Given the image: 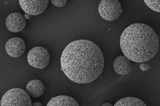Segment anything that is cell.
Returning <instances> with one entry per match:
<instances>
[{
	"label": "cell",
	"instance_id": "obj_1",
	"mask_svg": "<svg viewBox=\"0 0 160 106\" xmlns=\"http://www.w3.org/2000/svg\"><path fill=\"white\" fill-rule=\"evenodd\" d=\"M62 70L71 81L86 84L94 81L102 74L104 58L96 44L84 39L73 41L67 45L61 58Z\"/></svg>",
	"mask_w": 160,
	"mask_h": 106
},
{
	"label": "cell",
	"instance_id": "obj_2",
	"mask_svg": "<svg viewBox=\"0 0 160 106\" xmlns=\"http://www.w3.org/2000/svg\"><path fill=\"white\" fill-rule=\"evenodd\" d=\"M120 44L124 55L137 63L151 60L159 50L158 38L155 31L150 26L141 23L126 28L121 36Z\"/></svg>",
	"mask_w": 160,
	"mask_h": 106
},
{
	"label": "cell",
	"instance_id": "obj_3",
	"mask_svg": "<svg viewBox=\"0 0 160 106\" xmlns=\"http://www.w3.org/2000/svg\"><path fill=\"white\" fill-rule=\"evenodd\" d=\"M1 106H31L32 100L26 91L18 88L10 89L2 96Z\"/></svg>",
	"mask_w": 160,
	"mask_h": 106
},
{
	"label": "cell",
	"instance_id": "obj_4",
	"mask_svg": "<svg viewBox=\"0 0 160 106\" xmlns=\"http://www.w3.org/2000/svg\"><path fill=\"white\" fill-rule=\"evenodd\" d=\"M98 11L103 19L113 21L120 17L122 7L118 0H102L99 4Z\"/></svg>",
	"mask_w": 160,
	"mask_h": 106
},
{
	"label": "cell",
	"instance_id": "obj_5",
	"mask_svg": "<svg viewBox=\"0 0 160 106\" xmlns=\"http://www.w3.org/2000/svg\"><path fill=\"white\" fill-rule=\"evenodd\" d=\"M50 60V56L47 49L40 46L31 49L28 54V63L31 66L38 69L45 68Z\"/></svg>",
	"mask_w": 160,
	"mask_h": 106
},
{
	"label": "cell",
	"instance_id": "obj_6",
	"mask_svg": "<svg viewBox=\"0 0 160 106\" xmlns=\"http://www.w3.org/2000/svg\"><path fill=\"white\" fill-rule=\"evenodd\" d=\"M49 2L48 0L45 1H27L20 0L19 4L21 7L26 14L37 16L42 14L47 8Z\"/></svg>",
	"mask_w": 160,
	"mask_h": 106
},
{
	"label": "cell",
	"instance_id": "obj_7",
	"mask_svg": "<svg viewBox=\"0 0 160 106\" xmlns=\"http://www.w3.org/2000/svg\"><path fill=\"white\" fill-rule=\"evenodd\" d=\"M5 49L10 56L17 58L24 54L26 50V46L23 38L15 37L7 41L5 45Z\"/></svg>",
	"mask_w": 160,
	"mask_h": 106
},
{
	"label": "cell",
	"instance_id": "obj_8",
	"mask_svg": "<svg viewBox=\"0 0 160 106\" xmlns=\"http://www.w3.org/2000/svg\"><path fill=\"white\" fill-rule=\"evenodd\" d=\"M27 25L26 20L19 12H14L9 14L7 18L6 25L10 32L16 33L22 31Z\"/></svg>",
	"mask_w": 160,
	"mask_h": 106
},
{
	"label": "cell",
	"instance_id": "obj_9",
	"mask_svg": "<svg viewBox=\"0 0 160 106\" xmlns=\"http://www.w3.org/2000/svg\"><path fill=\"white\" fill-rule=\"evenodd\" d=\"M113 68L117 74L125 76L130 73L133 69V63L125 56L121 55L113 62Z\"/></svg>",
	"mask_w": 160,
	"mask_h": 106
},
{
	"label": "cell",
	"instance_id": "obj_10",
	"mask_svg": "<svg viewBox=\"0 0 160 106\" xmlns=\"http://www.w3.org/2000/svg\"><path fill=\"white\" fill-rule=\"evenodd\" d=\"M45 90L43 83L39 80H32L28 83L26 87V90L30 97L37 98L42 95Z\"/></svg>",
	"mask_w": 160,
	"mask_h": 106
},
{
	"label": "cell",
	"instance_id": "obj_11",
	"mask_svg": "<svg viewBox=\"0 0 160 106\" xmlns=\"http://www.w3.org/2000/svg\"><path fill=\"white\" fill-rule=\"evenodd\" d=\"M48 106H78L77 101L73 98L66 95H60L52 98L48 103Z\"/></svg>",
	"mask_w": 160,
	"mask_h": 106
},
{
	"label": "cell",
	"instance_id": "obj_12",
	"mask_svg": "<svg viewBox=\"0 0 160 106\" xmlns=\"http://www.w3.org/2000/svg\"><path fill=\"white\" fill-rule=\"evenodd\" d=\"M114 106H146L143 102L138 98L127 97L122 98L115 103Z\"/></svg>",
	"mask_w": 160,
	"mask_h": 106
},
{
	"label": "cell",
	"instance_id": "obj_13",
	"mask_svg": "<svg viewBox=\"0 0 160 106\" xmlns=\"http://www.w3.org/2000/svg\"><path fill=\"white\" fill-rule=\"evenodd\" d=\"M145 4L149 8L153 11L160 12V1H144Z\"/></svg>",
	"mask_w": 160,
	"mask_h": 106
},
{
	"label": "cell",
	"instance_id": "obj_14",
	"mask_svg": "<svg viewBox=\"0 0 160 106\" xmlns=\"http://www.w3.org/2000/svg\"><path fill=\"white\" fill-rule=\"evenodd\" d=\"M51 2L53 5L56 7H62L64 6L67 3L68 1H55V0H51Z\"/></svg>",
	"mask_w": 160,
	"mask_h": 106
},
{
	"label": "cell",
	"instance_id": "obj_15",
	"mask_svg": "<svg viewBox=\"0 0 160 106\" xmlns=\"http://www.w3.org/2000/svg\"><path fill=\"white\" fill-rule=\"evenodd\" d=\"M140 68L142 70V71H148L149 68L148 66L145 65V64H142L140 66Z\"/></svg>",
	"mask_w": 160,
	"mask_h": 106
},
{
	"label": "cell",
	"instance_id": "obj_16",
	"mask_svg": "<svg viewBox=\"0 0 160 106\" xmlns=\"http://www.w3.org/2000/svg\"><path fill=\"white\" fill-rule=\"evenodd\" d=\"M42 105V104H41V103L37 101L33 102L32 104V106H41Z\"/></svg>",
	"mask_w": 160,
	"mask_h": 106
},
{
	"label": "cell",
	"instance_id": "obj_17",
	"mask_svg": "<svg viewBox=\"0 0 160 106\" xmlns=\"http://www.w3.org/2000/svg\"><path fill=\"white\" fill-rule=\"evenodd\" d=\"M102 106H112V105L111 104V103H105V104H103L102 105Z\"/></svg>",
	"mask_w": 160,
	"mask_h": 106
}]
</instances>
